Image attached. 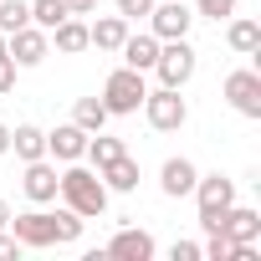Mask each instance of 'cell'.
I'll list each match as a JSON object with an SVG mask.
<instances>
[{
  "label": "cell",
  "instance_id": "6da1fadb",
  "mask_svg": "<svg viewBox=\"0 0 261 261\" xmlns=\"http://www.w3.org/2000/svg\"><path fill=\"white\" fill-rule=\"evenodd\" d=\"M57 195H62V205L77 210L82 220H97V215L108 210V185H102L97 169H82V159L57 174Z\"/></svg>",
  "mask_w": 261,
  "mask_h": 261
},
{
  "label": "cell",
  "instance_id": "7a4b0ae2",
  "mask_svg": "<svg viewBox=\"0 0 261 261\" xmlns=\"http://www.w3.org/2000/svg\"><path fill=\"white\" fill-rule=\"evenodd\" d=\"M144 97H149V82H144V72H134V67H118V72L102 82V108H108V118L139 113Z\"/></svg>",
  "mask_w": 261,
  "mask_h": 261
},
{
  "label": "cell",
  "instance_id": "3957f363",
  "mask_svg": "<svg viewBox=\"0 0 261 261\" xmlns=\"http://www.w3.org/2000/svg\"><path fill=\"white\" fill-rule=\"evenodd\" d=\"M190 195H195V205H200V225H205V230H220V215L236 205V179H225V174H200Z\"/></svg>",
  "mask_w": 261,
  "mask_h": 261
},
{
  "label": "cell",
  "instance_id": "277c9868",
  "mask_svg": "<svg viewBox=\"0 0 261 261\" xmlns=\"http://www.w3.org/2000/svg\"><path fill=\"white\" fill-rule=\"evenodd\" d=\"M144 118L154 134H179V128L190 123V102L179 97V87H154L144 97Z\"/></svg>",
  "mask_w": 261,
  "mask_h": 261
},
{
  "label": "cell",
  "instance_id": "5b68a950",
  "mask_svg": "<svg viewBox=\"0 0 261 261\" xmlns=\"http://www.w3.org/2000/svg\"><path fill=\"white\" fill-rule=\"evenodd\" d=\"M195 67H200V57H195L190 36H179V41H159V57H154L159 87H185V82L195 77Z\"/></svg>",
  "mask_w": 261,
  "mask_h": 261
},
{
  "label": "cell",
  "instance_id": "8992f818",
  "mask_svg": "<svg viewBox=\"0 0 261 261\" xmlns=\"http://www.w3.org/2000/svg\"><path fill=\"white\" fill-rule=\"evenodd\" d=\"M11 236L21 241V251L57 246V210H26V215H11Z\"/></svg>",
  "mask_w": 261,
  "mask_h": 261
},
{
  "label": "cell",
  "instance_id": "52a82bcc",
  "mask_svg": "<svg viewBox=\"0 0 261 261\" xmlns=\"http://www.w3.org/2000/svg\"><path fill=\"white\" fill-rule=\"evenodd\" d=\"M190 26H195V11L185 6V0H154L149 31H154L159 41H179V36H190Z\"/></svg>",
  "mask_w": 261,
  "mask_h": 261
},
{
  "label": "cell",
  "instance_id": "ba28073f",
  "mask_svg": "<svg viewBox=\"0 0 261 261\" xmlns=\"http://www.w3.org/2000/svg\"><path fill=\"white\" fill-rule=\"evenodd\" d=\"M46 51H51V36H46L41 26H21V31L6 36V57H11L16 67H41Z\"/></svg>",
  "mask_w": 261,
  "mask_h": 261
},
{
  "label": "cell",
  "instance_id": "9c48e42d",
  "mask_svg": "<svg viewBox=\"0 0 261 261\" xmlns=\"http://www.w3.org/2000/svg\"><path fill=\"white\" fill-rule=\"evenodd\" d=\"M225 102H230L241 118H261V77H256L251 67L230 72V77H225Z\"/></svg>",
  "mask_w": 261,
  "mask_h": 261
},
{
  "label": "cell",
  "instance_id": "30bf717a",
  "mask_svg": "<svg viewBox=\"0 0 261 261\" xmlns=\"http://www.w3.org/2000/svg\"><path fill=\"white\" fill-rule=\"evenodd\" d=\"M87 128H77V123H62V128H51L46 134V154L51 159H62V164H77L82 154H87Z\"/></svg>",
  "mask_w": 261,
  "mask_h": 261
},
{
  "label": "cell",
  "instance_id": "8fae6325",
  "mask_svg": "<svg viewBox=\"0 0 261 261\" xmlns=\"http://www.w3.org/2000/svg\"><path fill=\"white\" fill-rule=\"evenodd\" d=\"M159 246H154V236L149 230H139V225H123L113 241H108V256H118V261H149Z\"/></svg>",
  "mask_w": 261,
  "mask_h": 261
},
{
  "label": "cell",
  "instance_id": "7c38bea8",
  "mask_svg": "<svg viewBox=\"0 0 261 261\" xmlns=\"http://www.w3.org/2000/svg\"><path fill=\"white\" fill-rule=\"evenodd\" d=\"M21 190H26V200H31V205H51V200H57V164H46V159H31V164H26V179H21Z\"/></svg>",
  "mask_w": 261,
  "mask_h": 261
},
{
  "label": "cell",
  "instance_id": "4fadbf2b",
  "mask_svg": "<svg viewBox=\"0 0 261 261\" xmlns=\"http://www.w3.org/2000/svg\"><path fill=\"white\" fill-rule=\"evenodd\" d=\"M220 236H230L236 246H251V241H261V215L251 205H230L220 215Z\"/></svg>",
  "mask_w": 261,
  "mask_h": 261
},
{
  "label": "cell",
  "instance_id": "5bb4252c",
  "mask_svg": "<svg viewBox=\"0 0 261 261\" xmlns=\"http://www.w3.org/2000/svg\"><path fill=\"white\" fill-rule=\"evenodd\" d=\"M195 179H200V169L179 154V159H164V169H159V190L169 195V200H185L190 190H195Z\"/></svg>",
  "mask_w": 261,
  "mask_h": 261
},
{
  "label": "cell",
  "instance_id": "9a60e30c",
  "mask_svg": "<svg viewBox=\"0 0 261 261\" xmlns=\"http://www.w3.org/2000/svg\"><path fill=\"white\" fill-rule=\"evenodd\" d=\"M118 51H123V67H134V72H154V57H159V36H154V31H144V36H134V31H128Z\"/></svg>",
  "mask_w": 261,
  "mask_h": 261
},
{
  "label": "cell",
  "instance_id": "2e32d148",
  "mask_svg": "<svg viewBox=\"0 0 261 261\" xmlns=\"http://www.w3.org/2000/svg\"><path fill=\"white\" fill-rule=\"evenodd\" d=\"M123 36H128V21H123V16H97V21L87 26V46H97V51H118Z\"/></svg>",
  "mask_w": 261,
  "mask_h": 261
},
{
  "label": "cell",
  "instance_id": "e0dca14e",
  "mask_svg": "<svg viewBox=\"0 0 261 261\" xmlns=\"http://www.w3.org/2000/svg\"><path fill=\"white\" fill-rule=\"evenodd\" d=\"M46 36H51V46H57L62 57L87 51V21H82V16H67V21H62V26H51Z\"/></svg>",
  "mask_w": 261,
  "mask_h": 261
},
{
  "label": "cell",
  "instance_id": "ac0fdd59",
  "mask_svg": "<svg viewBox=\"0 0 261 261\" xmlns=\"http://www.w3.org/2000/svg\"><path fill=\"white\" fill-rule=\"evenodd\" d=\"M97 174H102L108 195H134V190H139V164L128 159V154H123V159H113V164H102Z\"/></svg>",
  "mask_w": 261,
  "mask_h": 261
},
{
  "label": "cell",
  "instance_id": "d6986e66",
  "mask_svg": "<svg viewBox=\"0 0 261 261\" xmlns=\"http://www.w3.org/2000/svg\"><path fill=\"white\" fill-rule=\"evenodd\" d=\"M11 154L21 159V164H31V159H46V134L36 123H21V128H11Z\"/></svg>",
  "mask_w": 261,
  "mask_h": 261
},
{
  "label": "cell",
  "instance_id": "ffe728a7",
  "mask_svg": "<svg viewBox=\"0 0 261 261\" xmlns=\"http://www.w3.org/2000/svg\"><path fill=\"white\" fill-rule=\"evenodd\" d=\"M225 41H230V51H241V57H256V51H261V26H256L251 16H236V21L225 26Z\"/></svg>",
  "mask_w": 261,
  "mask_h": 261
},
{
  "label": "cell",
  "instance_id": "44dd1931",
  "mask_svg": "<svg viewBox=\"0 0 261 261\" xmlns=\"http://www.w3.org/2000/svg\"><path fill=\"white\" fill-rule=\"evenodd\" d=\"M123 154H128V144L97 128V134L87 139V154H82V159H92V169H102V164H113V159H123Z\"/></svg>",
  "mask_w": 261,
  "mask_h": 261
},
{
  "label": "cell",
  "instance_id": "7402d4cb",
  "mask_svg": "<svg viewBox=\"0 0 261 261\" xmlns=\"http://www.w3.org/2000/svg\"><path fill=\"white\" fill-rule=\"evenodd\" d=\"M72 123H77V128H87V134L108 128V108H102V97H77V108H72Z\"/></svg>",
  "mask_w": 261,
  "mask_h": 261
},
{
  "label": "cell",
  "instance_id": "603a6c76",
  "mask_svg": "<svg viewBox=\"0 0 261 261\" xmlns=\"http://www.w3.org/2000/svg\"><path fill=\"white\" fill-rule=\"evenodd\" d=\"M62 21H67V0H31V26L51 31V26H62Z\"/></svg>",
  "mask_w": 261,
  "mask_h": 261
},
{
  "label": "cell",
  "instance_id": "cb8c5ba5",
  "mask_svg": "<svg viewBox=\"0 0 261 261\" xmlns=\"http://www.w3.org/2000/svg\"><path fill=\"white\" fill-rule=\"evenodd\" d=\"M21 26H31V6L26 0H0V36H11Z\"/></svg>",
  "mask_w": 261,
  "mask_h": 261
},
{
  "label": "cell",
  "instance_id": "d4e9b609",
  "mask_svg": "<svg viewBox=\"0 0 261 261\" xmlns=\"http://www.w3.org/2000/svg\"><path fill=\"white\" fill-rule=\"evenodd\" d=\"M77 236H82V215L62 205V210H57V246H72Z\"/></svg>",
  "mask_w": 261,
  "mask_h": 261
},
{
  "label": "cell",
  "instance_id": "484cf974",
  "mask_svg": "<svg viewBox=\"0 0 261 261\" xmlns=\"http://www.w3.org/2000/svg\"><path fill=\"white\" fill-rule=\"evenodd\" d=\"M195 16H205V21H225V16H236V0H195Z\"/></svg>",
  "mask_w": 261,
  "mask_h": 261
},
{
  "label": "cell",
  "instance_id": "4316f807",
  "mask_svg": "<svg viewBox=\"0 0 261 261\" xmlns=\"http://www.w3.org/2000/svg\"><path fill=\"white\" fill-rule=\"evenodd\" d=\"M154 11V0H118V16L123 21H139V16H149Z\"/></svg>",
  "mask_w": 261,
  "mask_h": 261
},
{
  "label": "cell",
  "instance_id": "83f0119b",
  "mask_svg": "<svg viewBox=\"0 0 261 261\" xmlns=\"http://www.w3.org/2000/svg\"><path fill=\"white\" fill-rule=\"evenodd\" d=\"M169 256H174V261H200V246H195V241H174Z\"/></svg>",
  "mask_w": 261,
  "mask_h": 261
},
{
  "label": "cell",
  "instance_id": "f1b7e54d",
  "mask_svg": "<svg viewBox=\"0 0 261 261\" xmlns=\"http://www.w3.org/2000/svg\"><path fill=\"white\" fill-rule=\"evenodd\" d=\"M11 87H16V62H11V57H0V97H6Z\"/></svg>",
  "mask_w": 261,
  "mask_h": 261
},
{
  "label": "cell",
  "instance_id": "f546056e",
  "mask_svg": "<svg viewBox=\"0 0 261 261\" xmlns=\"http://www.w3.org/2000/svg\"><path fill=\"white\" fill-rule=\"evenodd\" d=\"M11 256H21V241H16V236H6V230H0V261H11Z\"/></svg>",
  "mask_w": 261,
  "mask_h": 261
},
{
  "label": "cell",
  "instance_id": "4dcf8cb0",
  "mask_svg": "<svg viewBox=\"0 0 261 261\" xmlns=\"http://www.w3.org/2000/svg\"><path fill=\"white\" fill-rule=\"evenodd\" d=\"M67 16H97V0H67Z\"/></svg>",
  "mask_w": 261,
  "mask_h": 261
},
{
  "label": "cell",
  "instance_id": "1f68e13d",
  "mask_svg": "<svg viewBox=\"0 0 261 261\" xmlns=\"http://www.w3.org/2000/svg\"><path fill=\"white\" fill-rule=\"evenodd\" d=\"M0 154H11V128L0 123Z\"/></svg>",
  "mask_w": 261,
  "mask_h": 261
},
{
  "label": "cell",
  "instance_id": "d6a6232c",
  "mask_svg": "<svg viewBox=\"0 0 261 261\" xmlns=\"http://www.w3.org/2000/svg\"><path fill=\"white\" fill-rule=\"evenodd\" d=\"M6 225H11V205H6V200H0V230H6Z\"/></svg>",
  "mask_w": 261,
  "mask_h": 261
},
{
  "label": "cell",
  "instance_id": "836d02e7",
  "mask_svg": "<svg viewBox=\"0 0 261 261\" xmlns=\"http://www.w3.org/2000/svg\"><path fill=\"white\" fill-rule=\"evenodd\" d=\"M0 57H6V36H0Z\"/></svg>",
  "mask_w": 261,
  "mask_h": 261
}]
</instances>
